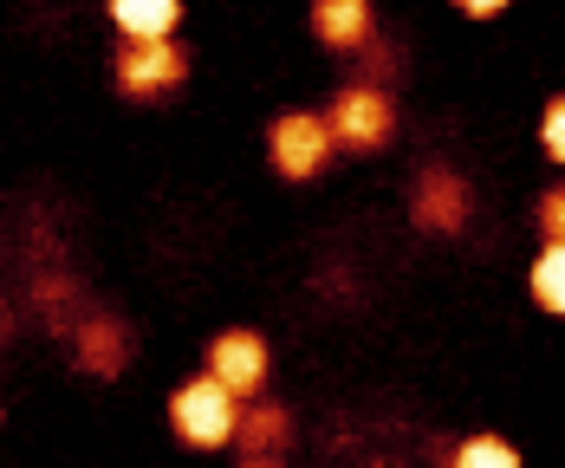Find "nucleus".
<instances>
[{"label":"nucleus","mask_w":565,"mask_h":468,"mask_svg":"<svg viewBox=\"0 0 565 468\" xmlns=\"http://www.w3.org/2000/svg\"><path fill=\"white\" fill-rule=\"evenodd\" d=\"M312 26L326 46H364L371 40V0H312Z\"/></svg>","instance_id":"obj_7"},{"label":"nucleus","mask_w":565,"mask_h":468,"mask_svg":"<svg viewBox=\"0 0 565 468\" xmlns=\"http://www.w3.org/2000/svg\"><path fill=\"white\" fill-rule=\"evenodd\" d=\"M533 299L546 312H565V241H553L540 260H533Z\"/></svg>","instance_id":"obj_9"},{"label":"nucleus","mask_w":565,"mask_h":468,"mask_svg":"<svg viewBox=\"0 0 565 468\" xmlns=\"http://www.w3.org/2000/svg\"><path fill=\"white\" fill-rule=\"evenodd\" d=\"M170 423H175V436H182L189 449H222V443L241 436V397L227 391L222 377H195V384L175 391Z\"/></svg>","instance_id":"obj_1"},{"label":"nucleus","mask_w":565,"mask_h":468,"mask_svg":"<svg viewBox=\"0 0 565 468\" xmlns=\"http://www.w3.org/2000/svg\"><path fill=\"white\" fill-rule=\"evenodd\" d=\"M247 468H267V462H247Z\"/></svg>","instance_id":"obj_15"},{"label":"nucleus","mask_w":565,"mask_h":468,"mask_svg":"<svg viewBox=\"0 0 565 468\" xmlns=\"http://www.w3.org/2000/svg\"><path fill=\"white\" fill-rule=\"evenodd\" d=\"M111 20L130 40H170V26L182 20V0H111Z\"/></svg>","instance_id":"obj_8"},{"label":"nucleus","mask_w":565,"mask_h":468,"mask_svg":"<svg viewBox=\"0 0 565 468\" xmlns=\"http://www.w3.org/2000/svg\"><path fill=\"white\" fill-rule=\"evenodd\" d=\"M117 85H124V98H157V92L182 85V53L170 40H130L117 53Z\"/></svg>","instance_id":"obj_4"},{"label":"nucleus","mask_w":565,"mask_h":468,"mask_svg":"<svg viewBox=\"0 0 565 468\" xmlns=\"http://www.w3.org/2000/svg\"><path fill=\"white\" fill-rule=\"evenodd\" d=\"M326 150H332V124L312 111H286L267 124V157H274V170L292 176V182H306V176L326 163Z\"/></svg>","instance_id":"obj_2"},{"label":"nucleus","mask_w":565,"mask_h":468,"mask_svg":"<svg viewBox=\"0 0 565 468\" xmlns=\"http://www.w3.org/2000/svg\"><path fill=\"white\" fill-rule=\"evenodd\" d=\"M540 234L565 241V189H546V195H540Z\"/></svg>","instance_id":"obj_12"},{"label":"nucleus","mask_w":565,"mask_h":468,"mask_svg":"<svg viewBox=\"0 0 565 468\" xmlns=\"http://www.w3.org/2000/svg\"><path fill=\"white\" fill-rule=\"evenodd\" d=\"M286 423L280 416H274V410H267V416H254V423H247V436H254V443H267V436H280Z\"/></svg>","instance_id":"obj_13"},{"label":"nucleus","mask_w":565,"mask_h":468,"mask_svg":"<svg viewBox=\"0 0 565 468\" xmlns=\"http://www.w3.org/2000/svg\"><path fill=\"white\" fill-rule=\"evenodd\" d=\"M332 143H344V150H377V143H391V98L384 92H371V85H351V92H339V105H332Z\"/></svg>","instance_id":"obj_3"},{"label":"nucleus","mask_w":565,"mask_h":468,"mask_svg":"<svg viewBox=\"0 0 565 468\" xmlns=\"http://www.w3.org/2000/svg\"><path fill=\"white\" fill-rule=\"evenodd\" d=\"M455 7H461V13H475V20H488V13H501L508 0H455Z\"/></svg>","instance_id":"obj_14"},{"label":"nucleus","mask_w":565,"mask_h":468,"mask_svg":"<svg viewBox=\"0 0 565 468\" xmlns=\"http://www.w3.org/2000/svg\"><path fill=\"white\" fill-rule=\"evenodd\" d=\"M416 222H423V228H436V234H455L461 222H468V189H461L449 170L423 176V195H416Z\"/></svg>","instance_id":"obj_6"},{"label":"nucleus","mask_w":565,"mask_h":468,"mask_svg":"<svg viewBox=\"0 0 565 468\" xmlns=\"http://www.w3.org/2000/svg\"><path fill=\"white\" fill-rule=\"evenodd\" d=\"M209 377H222L234 397H254L267 384V339L260 332H222L209 345Z\"/></svg>","instance_id":"obj_5"},{"label":"nucleus","mask_w":565,"mask_h":468,"mask_svg":"<svg viewBox=\"0 0 565 468\" xmlns=\"http://www.w3.org/2000/svg\"><path fill=\"white\" fill-rule=\"evenodd\" d=\"M455 468H520V456H513V443H501V436H468L455 449Z\"/></svg>","instance_id":"obj_10"},{"label":"nucleus","mask_w":565,"mask_h":468,"mask_svg":"<svg viewBox=\"0 0 565 468\" xmlns=\"http://www.w3.org/2000/svg\"><path fill=\"white\" fill-rule=\"evenodd\" d=\"M540 143H546V157H553V163H565V98L546 105V117H540Z\"/></svg>","instance_id":"obj_11"}]
</instances>
